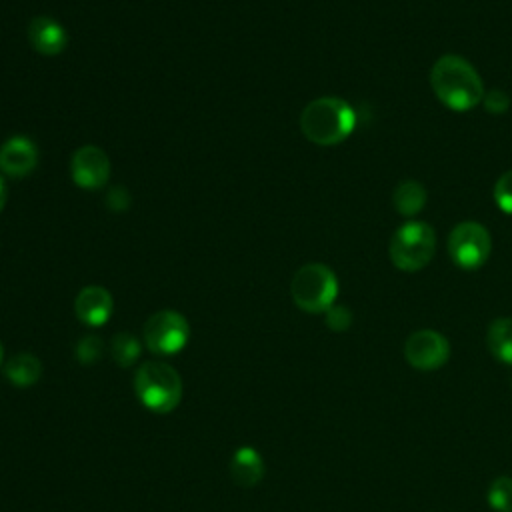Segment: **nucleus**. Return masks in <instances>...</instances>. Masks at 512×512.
I'll return each instance as SVG.
<instances>
[{
	"instance_id": "1",
	"label": "nucleus",
	"mask_w": 512,
	"mask_h": 512,
	"mask_svg": "<svg viewBox=\"0 0 512 512\" xmlns=\"http://www.w3.org/2000/svg\"><path fill=\"white\" fill-rule=\"evenodd\" d=\"M430 84L438 100L450 110H472L484 98V84L470 62L456 54L440 56L430 70Z\"/></svg>"
},
{
	"instance_id": "2",
	"label": "nucleus",
	"mask_w": 512,
	"mask_h": 512,
	"mask_svg": "<svg viewBox=\"0 0 512 512\" xmlns=\"http://www.w3.org/2000/svg\"><path fill=\"white\" fill-rule=\"evenodd\" d=\"M356 126V114L348 102L334 96L316 98L300 114L302 134L320 146H332L350 136Z\"/></svg>"
},
{
	"instance_id": "3",
	"label": "nucleus",
	"mask_w": 512,
	"mask_h": 512,
	"mask_svg": "<svg viewBox=\"0 0 512 512\" xmlns=\"http://www.w3.org/2000/svg\"><path fill=\"white\" fill-rule=\"evenodd\" d=\"M134 390L148 410L168 414L182 400V378L170 364L152 360L136 370Z\"/></svg>"
},
{
	"instance_id": "4",
	"label": "nucleus",
	"mask_w": 512,
	"mask_h": 512,
	"mask_svg": "<svg viewBox=\"0 0 512 512\" xmlns=\"http://www.w3.org/2000/svg\"><path fill=\"white\" fill-rule=\"evenodd\" d=\"M290 294L300 310L310 314L326 312L330 306H334L338 296L336 274L320 262L304 264L292 278Z\"/></svg>"
},
{
	"instance_id": "5",
	"label": "nucleus",
	"mask_w": 512,
	"mask_h": 512,
	"mask_svg": "<svg viewBox=\"0 0 512 512\" xmlns=\"http://www.w3.org/2000/svg\"><path fill=\"white\" fill-rule=\"evenodd\" d=\"M436 248V236L430 224L410 220L396 228L390 240V260L404 272H416L424 268Z\"/></svg>"
},
{
	"instance_id": "6",
	"label": "nucleus",
	"mask_w": 512,
	"mask_h": 512,
	"mask_svg": "<svg viewBox=\"0 0 512 512\" xmlns=\"http://www.w3.org/2000/svg\"><path fill=\"white\" fill-rule=\"evenodd\" d=\"M490 250V232L478 222H460L448 236V256L462 270L480 268L488 260Z\"/></svg>"
},
{
	"instance_id": "7",
	"label": "nucleus",
	"mask_w": 512,
	"mask_h": 512,
	"mask_svg": "<svg viewBox=\"0 0 512 512\" xmlns=\"http://www.w3.org/2000/svg\"><path fill=\"white\" fill-rule=\"evenodd\" d=\"M190 336L186 318L176 310H160L144 324V342L148 350L160 356L178 354Z\"/></svg>"
},
{
	"instance_id": "8",
	"label": "nucleus",
	"mask_w": 512,
	"mask_h": 512,
	"mask_svg": "<svg viewBox=\"0 0 512 512\" xmlns=\"http://www.w3.org/2000/svg\"><path fill=\"white\" fill-rule=\"evenodd\" d=\"M404 356L416 370H436L448 360L450 344L436 330H416L404 344Z\"/></svg>"
},
{
	"instance_id": "9",
	"label": "nucleus",
	"mask_w": 512,
	"mask_h": 512,
	"mask_svg": "<svg viewBox=\"0 0 512 512\" xmlns=\"http://www.w3.org/2000/svg\"><path fill=\"white\" fill-rule=\"evenodd\" d=\"M70 174L76 186L84 190H98L108 182L110 160L98 146H82L72 156Z\"/></svg>"
},
{
	"instance_id": "10",
	"label": "nucleus",
	"mask_w": 512,
	"mask_h": 512,
	"mask_svg": "<svg viewBox=\"0 0 512 512\" xmlns=\"http://www.w3.org/2000/svg\"><path fill=\"white\" fill-rule=\"evenodd\" d=\"M38 148L28 136H12L0 148V168L12 178H22L36 168Z\"/></svg>"
},
{
	"instance_id": "11",
	"label": "nucleus",
	"mask_w": 512,
	"mask_h": 512,
	"mask_svg": "<svg viewBox=\"0 0 512 512\" xmlns=\"http://www.w3.org/2000/svg\"><path fill=\"white\" fill-rule=\"evenodd\" d=\"M114 300L102 286H86L74 300V312L86 326H102L112 316Z\"/></svg>"
},
{
	"instance_id": "12",
	"label": "nucleus",
	"mask_w": 512,
	"mask_h": 512,
	"mask_svg": "<svg viewBox=\"0 0 512 512\" xmlns=\"http://www.w3.org/2000/svg\"><path fill=\"white\" fill-rule=\"evenodd\" d=\"M32 48L44 56H56L68 46V34L62 24L50 16H36L28 26Z\"/></svg>"
},
{
	"instance_id": "13",
	"label": "nucleus",
	"mask_w": 512,
	"mask_h": 512,
	"mask_svg": "<svg viewBox=\"0 0 512 512\" xmlns=\"http://www.w3.org/2000/svg\"><path fill=\"white\" fill-rule=\"evenodd\" d=\"M230 474L238 486H256L264 476V460L252 446H240L230 460Z\"/></svg>"
},
{
	"instance_id": "14",
	"label": "nucleus",
	"mask_w": 512,
	"mask_h": 512,
	"mask_svg": "<svg viewBox=\"0 0 512 512\" xmlns=\"http://www.w3.org/2000/svg\"><path fill=\"white\" fill-rule=\"evenodd\" d=\"M4 374L6 378L18 386V388H28V386H34L42 374V364L40 360L30 354V352H18L14 354L8 362H6V368H4Z\"/></svg>"
},
{
	"instance_id": "15",
	"label": "nucleus",
	"mask_w": 512,
	"mask_h": 512,
	"mask_svg": "<svg viewBox=\"0 0 512 512\" xmlns=\"http://www.w3.org/2000/svg\"><path fill=\"white\" fill-rule=\"evenodd\" d=\"M486 344L494 358L512 364V318H496L488 326Z\"/></svg>"
},
{
	"instance_id": "16",
	"label": "nucleus",
	"mask_w": 512,
	"mask_h": 512,
	"mask_svg": "<svg viewBox=\"0 0 512 512\" xmlns=\"http://www.w3.org/2000/svg\"><path fill=\"white\" fill-rule=\"evenodd\" d=\"M392 202L396 212H400L402 216H414L426 204V190L416 180H404L394 188Z\"/></svg>"
},
{
	"instance_id": "17",
	"label": "nucleus",
	"mask_w": 512,
	"mask_h": 512,
	"mask_svg": "<svg viewBox=\"0 0 512 512\" xmlns=\"http://www.w3.org/2000/svg\"><path fill=\"white\" fill-rule=\"evenodd\" d=\"M140 342L136 340V336L128 334V332H120L112 338L110 342V354L114 358V362L122 368H130L138 356H140Z\"/></svg>"
},
{
	"instance_id": "18",
	"label": "nucleus",
	"mask_w": 512,
	"mask_h": 512,
	"mask_svg": "<svg viewBox=\"0 0 512 512\" xmlns=\"http://www.w3.org/2000/svg\"><path fill=\"white\" fill-rule=\"evenodd\" d=\"M488 504L494 512H512V478L500 476L488 488Z\"/></svg>"
},
{
	"instance_id": "19",
	"label": "nucleus",
	"mask_w": 512,
	"mask_h": 512,
	"mask_svg": "<svg viewBox=\"0 0 512 512\" xmlns=\"http://www.w3.org/2000/svg\"><path fill=\"white\" fill-rule=\"evenodd\" d=\"M102 356V340L94 334L84 336L76 344V358L80 364H94Z\"/></svg>"
},
{
	"instance_id": "20",
	"label": "nucleus",
	"mask_w": 512,
	"mask_h": 512,
	"mask_svg": "<svg viewBox=\"0 0 512 512\" xmlns=\"http://www.w3.org/2000/svg\"><path fill=\"white\" fill-rule=\"evenodd\" d=\"M494 202L506 214H512V170H506L494 184Z\"/></svg>"
},
{
	"instance_id": "21",
	"label": "nucleus",
	"mask_w": 512,
	"mask_h": 512,
	"mask_svg": "<svg viewBox=\"0 0 512 512\" xmlns=\"http://www.w3.org/2000/svg\"><path fill=\"white\" fill-rule=\"evenodd\" d=\"M326 324L334 332H342L352 324V314L344 306H330L326 310Z\"/></svg>"
},
{
	"instance_id": "22",
	"label": "nucleus",
	"mask_w": 512,
	"mask_h": 512,
	"mask_svg": "<svg viewBox=\"0 0 512 512\" xmlns=\"http://www.w3.org/2000/svg\"><path fill=\"white\" fill-rule=\"evenodd\" d=\"M482 102H484V108L488 112H494V114H500V112H504L510 106V98L502 90H492V92L484 94Z\"/></svg>"
},
{
	"instance_id": "23",
	"label": "nucleus",
	"mask_w": 512,
	"mask_h": 512,
	"mask_svg": "<svg viewBox=\"0 0 512 512\" xmlns=\"http://www.w3.org/2000/svg\"><path fill=\"white\" fill-rule=\"evenodd\" d=\"M128 200H130V196L124 188H112L108 192V206L112 210H124L128 206Z\"/></svg>"
},
{
	"instance_id": "24",
	"label": "nucleus",
	"mask_w": 512,
	"mask_h": 512,
	"mask_svg": "<svg viewBox=\"0 0 512 512\" xmlns=\"http://www.w3.org/2000/svg\"><path fill=\"white\" fill-rule=\"evenodd\" d=\"M6 196H8L6 184H4V180L0 178V212H2V208H4V204H6Z\"/></svg>"
},
{
	"instance_id": "25",
	"label": "nucleus",
	"mask_w": 512,
	"mask_h": 512,
	"mask_svg": "<svg viewBox=\"0 0 512 512\" xmlns=\"http://www.w3.org/2000/svg\"><path fill=\"white\" fill-rule=\"evenodd\" d=\"M2 360H4V350H2V344H0V366H2Z\"/></svg>"
}]
</instances>
